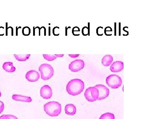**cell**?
Instances as JSON below:
<instances>
[{
    "label": "cell",
    "mask_w": 159,
    "mask_h": 119,
    "mask_svg": "<svg viewBox=\"0 0 159 119\" xmlns=\"http://www.w3.org/2000/svg\"><path fill=\"white\" fill-rule=\"evenodd\" d=\"M84 83L81 79H72L66 86V91L69 95L72 96L79 95L83 91Z\"/></svg>",
    "instance_id": "6da1fadb"
},
{
    "label": "cell",
    "mask_w": 159,
    "mask_h": 119,
    "mask_svg": "<svg viewBox=\"0 0 159 119\" xmlns=\"http://www.w3.org/2000/svg\"><path fill=\"white\" fill-rule=\"evenodd\" d=\"M44 110L50 116H58L61 112V105L57 102H50L44 105Z\"/></svg>",
    "instance_id": "7a4b0ae2"
},
{
    "label": "cell",
    "mask_w": 159,
    "mask_h": 119,
    "mask_svg": "<svg viewBox=\"0 0 159 119\" xmlns=\"http://www.w3.org/2000/svg\"><path fill=\"white\" fill-rule=\"evenodd\" d=\"M39 70L40 73L41 77L43 80H49L54 76V68L51 64H43L40 66Z\"/></svg>",
    "instance_id": "3957f363"
},
{
    "label": "cell",
    "mask_w": 159,
    "mask_h": 119,
    "mask_svg": "<svg viewBox=\"0 0 159 119\" xmlns=\"http://www.w3.org/2000/svg\"><path fill=\"white\" fill-rule=\"evenodd\" d=\"M107 84L112 89L119 88L122 86V80L121 77L117 75H111L106 79Z\"/></svg>",
    "instance_id": "277c9868"
},
{
    "label": "cell",
    "mask_w": 159,
    "mask_h": 119,
    "mask_svg": "<svg viewBox=\"0 0 159 119\" xmlns=\"http://www.w3.org/2000/svg\"><path fill=\"white\" fill-rule=\"evenodd\" d=\"M99 92L98 89L94 87H90L86 90L84 93L85 99L89 102H93L98 100Z\"/></svg>",
    "instance_id": "5b68a950"
},
{
    "label": "cell",
    "mask_w": 159,
    "mask_h": 119,
    "mask_svg": "<svg viewBox=\"0 0 159 119\" xmlns=\"http://www.w3.org/2000/svg\"><path fill=\"white\" fill-rule=\"evenodd\" d=\"M85 66V63L82 60L77 59L72 62L69 64V68L72 72H78L84 68Z\"/></svg>",
    "instance_id": "8992f818"
},
{
    "label": "cell",
    "mask_w": 159,
    "mask_h": 119,
    "mask_svg": "<svg viewBox=\"0 0 159 119\" xmlns=\"http://www.w3.org/2000/svg\"><path fill=\"white\" fill-rule=\"evenodd\" d=\"M95 87L99 90V96L98 100H102L106 99L109 95L110 91L109 89L105 86L102 84H98L95 86Z\"/></svg>",
    "instance_id": "52a82bcc"
},
{
    "label": "cell",
    "mask_w": 159,
    "mask_h": 119,
    "mask_svg": "<svg viewBox=\"0 0 159 119\" xmlns=\"http://www.w3.org/2000/svg\"><path fill=\"white\" fill-rule=\"evenodd\" d=\"M40 95L44 99H51L52 96V91L51 87L49 85L43 86L41 88Z\"/></svg>",
    "instance_id": "ba28073f"
},
{
    "label": "cell",
    "mask_w": 159,
    "mask_h": 119,
    "mask_svg": "<svg viewBox=\"0 0 159 119\" xmlns=\"http://www.w3.org/2000/svg\"><path fill=\"white\" fill-rule=\"evenodd\" d=\"M39 74L35 70L29 71L26 74V79L29 82H36L39 80Z\"/></svg>",
    "instance_id": "9c48e42d"
},
{
    "label": "cell",
    "mask_w": 159,
    "mask_h": 119,
    "mask_svg": "<svg viewBox=\"0 0 159 119\" xmlns=\"http://www.w3.org/2000/svg\"><path fill=\"white\" fill-rule=\"evenodd\" d=\"M124 68V63L121 61H116L113 63L111 66V72L119 73Z\"/></svg>",
    "instance_id": "30bf717a"
},
{
    "label": "cell",
    "mask_w": 159,
    "mask_h": 119,
    "mask_svg": "<svg viewBox=\"0 0 159 119\" xmlns=\"http://www.w3.org/2000/svg\"><path fill=\"white\" fill-rule=\"evenodd\" d=\"M12 99L14 101L18 102H32V99L30 97L20 95H13Z\"/></svg>",
    "instance_id": "8fae6325"
},
{
    "label": "cell",
    "mask_w": 159,
    "mask_h": 119,
    "mask_svg": "<svg viewBox=\"0 0 159 119\" xmlns=\"http://www.w3.org/2000/svg\"><path fill=\"white\" fill-rule=\"evenodd\" d=\"M65 112L66 114L69 115H74L77 112L76 106L72 104H68L65 107Z\"/></svg>",
    "instance_id": "7c38bea8"
},
{
    "label": "cell",
    "mask_w": 159,
    "mask_h": 119,
    "mask_svg": "<svg viewBox=\"0 0 159 119\" xmlns=\"http://www.w3.org/2000/svg\"><path fill=\"white\" fill-rule=\"evenodd\" d=\"M113 61V57L111 55L108 54V55H106L103 57L101 63L102 65L104 66L108 67L111 64Z\"/></svg>",
    "instance_id": "4fadbf2b"
},
{
    "label": "cell",
    "mask_w": 159,
    "mask_h": 119,
    "mask_svg": "<svg viewBox=\"0 0 159 119\" xmlns=\"http://www.w3.org/2000/svg\"><path fill=\"white\" fill-rule=\"evenodd\" d=\"M2 68L3 69L8 73H13L15 72L16 68L13 66V63L11 62H6L4 63Z\"/></svg>",
    "instance_id": "5bb4252c"
},
{
    "label": "cell",
    "mask_w": 159,
    "mask_h": 119,
    "mask_svg": "<svg viewBox=\"0 0 159 119\" xmlns=\"http://www.w3.org/2000/svg\"><path fill=\"white\" fill-rule=\"evenodd\" d=\"M16 59L19 61H25L30 58V54H14Z\"/></svg>",
    "instance_id": "9a60e30c"
},
{
    "label": "cell",
    "mask_w": 159,
    "mask_h": 119,
    "mask_svg": "<svg viewBox=\"0 0 159 119\" xmlns=\"http://www.w3.org/2000/svg\"><path fill=\"white\" fill-rule=\"evenodd\" d=\"M115 115L113 113L107 112L102 115L99 119H115Z\"/></svg>",
    "instance_id": "2e32d148"
},
{
    "label": "cell",
    "mask_w": 159,
    "mask_h": 119,
    "mask_svg": "<svg viewBox=\"0 0 159 119\" xmlns=\"http://www.w3.org/2000/svg\"><path fill=\"white\" fill-rule=\"evenodd\" d=\"M43 57L45 59L49 61H53L57 58L55 55H51V54H43Z\"/></svg>",
    "instance_id": "e0dca14e"
},
{
    "label": "cell",
    "mask_w": 159,
    "mask_h": 119,
    "mask_svg": "<svg viewBox=\"0 0 159 119\" xmlns=\"http://www.w3.org/2000/svg\"><path fill=\"white\" fill-rule=\"evenodd\" d=\"M22 34L24 36H29L31 34V29L29 27H25L22 29Z\"/></svg>",
    "instance_id": "ac0fdd59"
},
{
    "label": "cell",
    "mask_w": 159,
    "mask_h": 119,
    "mask_svg": "<svg viewBox=\"0 0 159 119\" xmlns=\"http://www.w3.org/2000/svg\"><path fill=\"white\" fill-rule=\"evenodd\" d=\"M89 29L87 27H84L82 29V34L84 36L89 35Z\"/></svg>",
    "instance_id": "d6986e66"
},
{
    "label": "cell",
    "mask_w": 159,
    "mask_h": 119,
    "mask_svg": "<svg viewBox=\"0 0 159 119\" xmlns=\"http://www.w3.org/2000/svg\"><path fill=\"white\" fill-rule=\"evenodd\" d=\"M4 103L2 101H0V114L2 113L4 111Z\"/></svg>",
    "instance_id": "ffe728a7"
},
{
    "label": "cell",
    "mask_w": 159,
    "mask_h": 119,
    "mask_svg": "<svg viewBox=\"0 0 159 119\" xmlns=\"http://www.w3.org/2000/svg\"><path fill=\"white\" fill-rule=\"evenodd\" d=\"M0 119H10L8 117V115H3L0 117Z\"/></svg>",
    "instance_id": "44dd1931"
},
{
    "label": "cell",
    "mask_w": 159,
    "mask_h": 119,
    "mask_svg": "<svg viewBox=\"0 0 159 119\" xmlns=\"http://www.w3.org/2000/svg\"><path fill=\"white\" fill-rule=\"evenodd\" d=\"M69 56L72 58H75L79 57L80 54H69Z\"/></svg>",
    "instance_id": "7402d4cb"
},
{
    "label": "cell",
    "mask_w": 159,
    "mask_h": 119,
    "mask_svg": "<svg viewBox=\"0 0 159 119\" xmlns=\"http://www.w3.org/2000/svg\"><path fill=\"white\" fill-rule=\"evenodd\" d=\"M80 31V29L79 28L77 27H74L72 29V33H74V31Z\"/></svg>",
    "instance_id": "603a6c76"
},
{
    "label": "cell",
    "mask_w": 159,
    "mask_h": 119,
    "mask_svg": "<svg viewBox=\"0 0 159 119\" xmlns=\"http://www.w3.org/2000/svg\"><path fill=\"white\" fill-rule=\"evenodd\" d=\"M107 31H111H111H112V29L111 27H107L106 28H105V30H104V33H106Z\"/></svg>",
    "instance_id": "cb8c5ba5"
},
{
    "label": "cell",
    "mask_w": 159,
    "mask_h": 119,
    "mask_svg": "<svg viewBox=\"0 0 159 119\" xmlns=\"http://www.w3.org/2000/svg\"><path fill=\"white\" fill-rule=\"evenodd\" d=\"M8 116L10 119H18L16 117L12 115H8Z\"/></svg>",
    "instance_id": "d4e9b609"
},
{
    "label": "cell",
    "mask_w": 159,
    "mask_h": 119,
    "mask_svg": "<svg viewBox=\"0 0 159 119\" xmlns=\"http://www.w3.org/2000/svg\"><path fill=\"white\" fill-rule=\"evenodd\" d=\"M56 57H63L64 56V54H54Z\"/></svg>",
    "instance_id": "484cf974"
},
{
    "label": "cell",
    "mask_w": 159,
    "mask_h": 119,
    "mask_svg": "<svg viewBox=\"0 0 159 119\" xmlns=\"http://www.w3.org/2000/svg\"><path fill=\"white\" fill-rule=\"evenodd\" d=\"M2 96V93H1V91H0V97Z\"/></svg>",
    "instance_id": "4316f807"
}]
</instances>
